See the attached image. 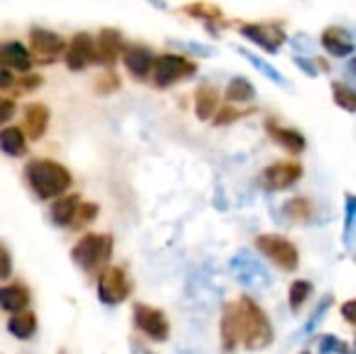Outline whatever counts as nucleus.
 Masks as SVG:
<instances>
[{"mask_svg":"<svg viewBox=\"0 0 356 354\" xmlns=\"http://www.w3.org/2000/svg\"><path fill=\"white\" fill-rule=\"evenodd\" d=\"M33 61L29 50L21 42H0V67L15 69L21 73H27L31 69Z\"/></svg>","mask_w":356,"mask_h":354,"instance_id":"obj_18","label":"nucleus"},{"mask_svg":"<svg viewBox=\"0 0 356 354\" xmlns=\"http://www.w3.org/2000/svg\"><path fill=\"white\" fill-rule=\"evenodd\" d=\"M65 63L71 71H83L88 65L96 63V44L90 33L79 31L71 38L65 48Z\"/></svg>","mask_w":356,"mask_h":354,"instance_id":"obj_12","label":"nucleus"},{"mask_svg":"<svg viewBox=\"0 0 356 354\" xmlns=\"http://www.w3.org/2000/svg\"><path fill=\"white\" fill-rule=\"evenodd\" d=\"M294 63L309 75V77H317L319 75V71H317V65L313 63V61H307V58H302V56H296L294 58Z\"/></svg>","mask_w":356,"mask_h":354,"instance_id":"obj_41","label":"nucleus"},{"mask_svg":"<svg viewBox=\"0 0 356 354\" xmlns=\"http://www.w3.org/2000/svg\"><path fill=\"white\" fill-rule=\"evenodd\" d=\"M98 213H100V207L96 202H79L77 209H75V213H73V219H71V225L69 227L81 230L88 223H92L98 217Z\"/></svg>","mask_w":356,"mask_h":354,"instance_id":"obj_30","label":"nucleus"},{"mask_svg":"<svg viewBox=\"0 0 356 354\" xmlns=\"http://www.w3.org/2000/svg\"><path fill=\"white\" fill-rule=\"evenodd\" d=\"M355 217H356V200L353 194L346 196V227H344V242L350 248L353 242V230H355Z\"/></svg>","mask_w":356,"mask_h":354,"instance_id":"obj_36","label":"nucleus"},{"mask_svg":"<svg viewBox=\"0 0 356 354\" xmlns=\"http://www.w3.org/2000/svg\"><path fill=\"white\" fill-rule=\"evenodd\" d=\"M332 305H334V296H332V294H325V296L317 303V307L313 309V313H311V317L307 319L305 328L294 336V340H296V338H309L311 334H315V332H317V328L323 323L325 315L330 313Z\"/></svg>","mask_w":356,"mask_h":354,"instance_id":"obj_26","label":"nucleus"},{"mask_svg":"<svg viewBox=\"0 0 356 354\" xmlns=\"http://www.w3.org/2000/svg\"><path fill=\"white\" fill-rule=\"evenodd\" d=\"M254 98H257V90L246 77H234L227 83V90H225V100L227 102L242 106V104H250Z\"/></svg>","mask_w":356,"mask_h":354,"instance_id":"obj_25","label":"nucleus"},{"mask_svg":"<svg viewBox=\"0 0 356 354\" xmlns=\"http://www.w3.org/2000/svg\"><path fill=\"white\" fill-rule=\"evenodd\" d=\"M186 15L194 17V19H200V21H207V23H219L223 19V13L219 6L211 4V2H194V4H186L181 8Z\"/></svg>","mask_w":356,"mask_h":354,"instance_id":"obj_28","label":"nucleus"},{"mask_svg":"<svg viewBox=\"0 0 356 354\" xmlns=\"http://www.w3.org/2000/svg\"><path fill=\"white\" fill-rule=\"evenodd\" d=\"M265 129H267L269 138H271L275 144H280L284 150H288L290 154H302V152H305L307 140H305V136H302L300 131H296V129H292V127H284V125H280V123L273 121V119H267Z\"/></svg>","mask_w":356,"mask_h":354,"instance_id":"obj_17","label":"nucleus"},{"mask_svg":"<svg viewBox=\"0 0 356 354\" xmlns=\"http://www.w3.org/2000/svg\"><path fill=\"white\" fill-rule=\"evenodd\" d=\"M13 273V259H10V252L8 248L0 242V280H8Z\"/></svg>","mask_w":356,"mask_h":354,"instance_id":"obj_37","label":"nucleus"},{"mask_svg":"<svg viewBox=\"0 0 356 354\" xmlns=\"http://www.w3.org/2000/svg\"><path fill=\"white\" fill-rule=\"evenodd\" d=\"M319 354H353V348L338 336L325 334L319 342Z\"/></svg>","mask_w":356,"mask_h":354,"instance_id":"obj_34","label":"nucleus"},{"mask_svg":"<svg viewBox=\"0 0 356 354\" xmlns=\"http://www.w3.org/2000/svg\"><path fill=\"white\" fill-rule=\"evenodd\" d=\"M196 69L198 67L181 54H161V56H154L150 73L154 75V86L165 90L186 77H192Z\"/></svg>","mask_w":356,"mask_h":354,"instance_id":"obj_6","label":"nucleus"},{"mask_svg":"<svg viewBox=\"0 0 356 354\" xmlns=\"http://www.w3.org/2000/svg\"><path fill=\"white\" fill-rule=\"evenodd\" d=\"M254 246L265 259H269L282 271L292 273L300 265V252H298L296 244L280 234H261L254 240Z\"/></svg>","mask_w":356,"mask_h":354,"instance_id":"obj_4","label":"nucleus"},{"mask_svg":"<svg viewBox=\"0 0 356 354\" xmlns=\"http://www.w3.org/2000/svg\"><path fill=\"white\" fill-rule=\"evenodd\" d=\"M340 313H342V317L346 319V323L355 325L356 323V300H348V303H344V305L340 307Z\"/></svg>","mask_w":356,"mask_h":354,"instance_id":"obj_40","label":"nucleus"},{"mask_svg":"<svg viewBox=\"0 0 356 354\" xmlns=\"http://www.w3.org/2000/svg\"><path fill=\"white\" fill-rule=\"evenodd\" d=\"M134 325L152 342H167L171 334L167 315L161 309L144 305V303L134 305Z\"/></svg>","mask_w":356,"mask_h":354,"instance_id":"obj_7","label":"nucleus"},{"mask_svg":"<svg viewBox=\"0 0 356 354\" xmlns=\"http://www.w3.org/2000/svg\"><path fill=\"white\" fill-rule=\"evenodd\" d=\"M54 202L50 204V221L56 227H69L73 213L79 204V196L77 194H69V196H56L52 198Z\"/></svg>","mask_w":356,"mask_h":354,"instance_id":"obj_22","label":"nucleus"},{"mask_svg":"<svg viewBox=\"0 0 356 354\" xmlns=\"http://www.w3.org/2000/svg\"><path fill=\"white\" fill-rule=\"evenodd\" d=\"M29 290L21 284H8L0 288V309L4 313H19L29 307Z\"/></svg>","mask_w":356,"mask_h":354,"instance_id":"obj_20","label":"nucleus"},{"mask_svg":"<svg viewBox=\"0 0 356 354\" xmlns=\"http://www.w3.org/2000/svg\"><path fill=\"white\" fill-rule=\"evenodd\" d=\"M302 177V165L292 161H277L263 171V186L271 192H282L294 186Z\"/></svg>","mask_w":356,"mask_h":354,"instance_id":"obj_11","label":"nucleus"},{"mask_svg":"<svg viewBox=\"0 0 356 354\" xmlns=\"http://www.w3.org/2000/svg\"><path fill=\"white\" fill-rule=\"evenodd\" d=\"M313 294V284L307 282V280H296L292 282L290 286V292H288V303H290V309L294 313H298L302 309V305L311 298Z\"/></svg>","mask_w":356,"mask_h":354,"instance_id":"obj_29","label":"nucleus"},{"mask_svg":"<svg viewBox=\"0 0 356 354\" xmlns=\"http://www.w3.org/2000/svg\"><path fill=\"white\" fill-rule=\"evenodd\" d=\"M238 52L250 63V65H254L257 67V71L259 73H263L269 81H273V83H277V86H288V79L273 67V65H269L263 56H257V54H252L250 50H246V48H238Z\"/></svg>","mask_w":356,"mask_h":354,"instance_id":"obj_27","label":"nucleus"},{"mask_svg":"<svg viewBox=\"0 0 356 354\" xmlns=\"http://www.w3.org/2000/svg\"><path fill=\"white\" fill-rule=\"evenodd\" d=\"M300 354H311V351H302V353Z\"/></svg>","mask_w":356,"mask_h":354,"instance_id":"obj_45","label":"nucleus"},{"mask_svg":"<svg viewBox=\"0 0 356 354\" xmlns=\"http://www.w3.org/2000/svg\"><path fill=\"white\" fill-rule=\"evenodd\" d=\"M131 294V284L121 267H104L98 277V298L102 305L115 307L127 300Z\"/></svg>","mask_w":356,"mask_h":354,"instance_id":"obj_8","label":"nucleus"},{"mask_svg":"<svg viewBox=\"0 0 356 354\" xmlns=\"http://www.w3.org/2000/svg\"><path fill=\"white\" fill-rule=\"evenodd\" d=\"M242 342V313L240 305L227 303L221 313V348L225 354H232Z\"/></svg>","mask_w":356,"mask_h":354,"instance_id":"obj_13","label":"nucleus"},{"mask_svg":"<svg viewBox=\"0 0 356 354\" xmlns=\"http://www.w3.org/2000/svg\"><path fill=\"white\" fill-rule=\"evenodd\" d=\"M17 113V104L10 98H0V125L8 123Z\"/></svg>","mask_w":356,"mask_h":354,"instance_id":"obj_38","label":"nucleus"},{"mask_svg":"<svg viewBox=\"0 0 356 354\" xmlns=\"http://www.w3.org/2000/svg\"><path fill=\"white\" fill-rule=\"evenodd\" d=\"M13 83H15V77H13L10 69H6V67H0V90H6V88H10Z\"/></svg>","mask_w":356,"mask_h":354,"instance_id":"obj_43","label":"nucleus"},{"mask_svg":"<svg viewBox=\"0 0 356 354\" xmlns=\"http://www.w3.org/2000/svg\"><path fill=\"white\" fill-rule=\"evenodd\" d=\"M219 108V92L211 86H198L194 92V113L200 121H207Z\"/></svg>","mask_w":356,"mask_h":354,"instance_id":"obj_23","label":"nucleus"},{"mask_svg":"<svg viewBox=\"0 0 356 354\" xmlns=\"http://www.w3.org/2000/svg\"><path fill=\"white\" fill-rule=\"evenodd\" d=\"M240 33L257 44L259 48L267 50V52H277L284 44H286V31L277 25V23H244L240 27Z\"/></svg>","mask_w":356,"mask_h":354,"instance_id":"obj_10","label":"nucleus"},{"mask_svg":"<svg viewBox=\"0 0 356 354\" xmlns=\"http://www.w3.org/2000/svg\"><path fill=\"white\" fill-rule=\"evenodd\" d=\"M50 123V111L42 102H33L25 106V121H23V134L29 140H40Z\"/></svg>","mask_w":356,"mask_h":354,"instance_id":"obj_19","label":"nucleus"},{"mask_svg":"<svg viewBox=\"0 0 356 354\" xmlns=\"http://www.w3.org/2000/svg\"><path fill=\"white\" fill-rule=\"evenodd\" d=\"M229 269H232L234 277L238 280V284L248 290L261 292V290H267L273 282L269 271L259 263V259L250 250H240L229 261Z\"/></svg>","mask_w":356,"mask_h":354,"instance_id":"obj_5","label":"nucleus"},{"mask_svg":"<svg viewBox=\"0 0 356 354\" xmlns=\"http://www.w3.org/2000/svg\"><path fill=\"white\" fill-rule=\"evenodd\" d=\"M284 213L292 221H309L313 215V207L307 198H292L284 204Z\"/></svg>","mask_w":356,"mask_h":354,"instance_id":"obj_31","label":"nucleus"},{"mask_svg":"<svg viewBox=\"0 0 356 354\" xmlns=\"http://www.w3.org/2000/svg\"><path fill=\"white\" fill-rule=\"evenodd\" d=\"M6 330L10 336H15L17 340H29L35 336L38 332V319H35V313L33 311H19V313H13V317L8 319L6 323Z\"/></svg>","mask_w":356,"mask_h":354,"instance_id":"obj_21","label":"nucleus"},{"mask_svg":"<svg viewBox=\"0 0 356 354\" xmlns=\"http://www.w3.org/2000/svg\"><path fill=\"white\" fill-rule=\"evenodd\" d=\"M40 83H42V75L29 73V71H27V75H25L23 79H19L21 92H31V90H35V88H38Z\"/></svg>","mask_w":356,"mask_h":354,"instance_id":"obj_39","label":"nucleus"},{"mask_svg":"<svg viewBox=\"0 0 356 354\" xmlns=\"http://www.w3.org/2000/svg\"><path fill=\"white\" fill-rule=\"evenodd\" d=\"M321 44L323 48L336 56V58H346L355 52V40L353 33L340 25H330L327 29H323L321 33Z\"/></svg>","mask_w":356,"mask_h":354,"instance_id":"obj_15","label":"nucleus"},{"mask_svg":"<svg viewBox=\"0 0 356 354\" xmlns=\"http://www.w3.org/2000/svg\"><path fill=\"white\" fill-rule=\"evenodd\" d=\"M113 257V236L108 234H86L71 248V261L86 273L104 269Z\"/></svg>","mask_w":356,"mask_h":354,"instance_id":"obj_3","label":"nucleus"},{"mask_svg":"<svg viewBox=\"0 0 356 354\" xmlns=\"http://www.w3.org/2000/svg\"><path fill=\"white\" fill-rule=\"evenodd\" d=\"M129 353L131 354H156L152 353L142 340H138V338H129Z\"/></svg>","mask_w":356,"mask_h":354,"instance_id":"obj_42","label":"nucleus"},{"mask_svg":"<svg viewBox=\"0 0 356 354\" xmlns=\"http://www.w3.org/2000/svg\"><path fill=\"white\" fill-rule=\"evenodd\" d=\"M94 44H96V63L106 65V67H113L115 61L123 52V35L115 27L100 29L98 42H94Z\"/></svg>","mask_w":356,"mask_h":354,"instance_id":"obj_14","label":"nucleus"},{"mask_svg":"<svg viewBox=\"0 0 356 354\" xmlns=\"http://www.w3.org/2000/svg\"><path fill=\"white\" fill-rule=\"evenodd\" d=\"M58 354H67V353H65V351H60V353H58Z\"/></svg>","mask_w":356,"mask_h":354,"instance_id":"obj_46","label":"nucleus"},{"mask_svg":"<svg viewBox=\"0 0 356 354\" xmlns=\"http://www.w3.org/2000/svg\"><path fill=\"white\" fill-rule=\"evenodd\" d=\"M332 94H334V100L338 106H342L344 111L348 113H355L356 111V94L355 90L346 83H340V81H334L332 83Z\"/></svg>","mask_w":356,"mask_h":354,"instance_id":"obj_32","label":"nucleus"},{"mask_svg":"<svg viewBox=\"0 0 356 354\" xmlns=\"http://www.w3.org/2000/svg\"><path fill=\"white\" fill-rule=\"evenodd\" d=\"M25 177L29 188L40 200H52L56 196H63L73 184L69 169L50 159L29 161L25 167Z\"/></svg>","mask_w":356,"mask_h":354,"instance_id":"obj_1","label":"nucleus"},{"mask_svg":"<svg viewBox=\"0 0 356 354\" xmlns=\"http://www.w3.org/2000/svg\"><path fill=\"white\" fill-rule=\"evenodd\" d=\"M150 4L156 6V8H167V2L165 0H150Z\"/></svg>","mask_w":356,"mask_h":354,"instance_id":"obj_44","label":"nucleus"},{"mask_svg":"<svg viewBox=\"0 0 356 354\" xmlns=\"http://www.w3.org/2000/svg\"><path fill=\"white\" fill-rule=\"evenodd\" d=\"M238 305H240V313H242V344H244V348L250 353L269 348L275 340V334H273V325H271L267 313L250 296H242L238 300Z\"/></svg>","mask_w":356,"mask_h":354,"instance_id":"obj_2","label":"nucleus"},{"mask_svg":"<svg viewBox=\"0 0 356 354\" xmlns=\"http://www.w3.org/2000/svg\"><path fill=\"white\" fill-rule=\"evenodd\" d=\"M215 113H217V115H215V125L221 127V125H229V123H234V121H238V119H242V117H248L250 113H254V108L242 111V108H238V104L227 102V104H223V108H219V111H215Z\"/></svg>","mask_w":356,"mask_h":354,"instance_id":"obj_33","label":"nucleus"},{"mask_svg":"<svg viewBox=\"0 0 356 354\" xmlns=\"http://www.w3.org/2000/svg\"><path fill=\"white\" fill-rule=\"evenodd\" d=\"M29 48L31 61H38L40 65H50L60 56V52H65V40L56 31L33 27L29 31Z\"/></svg>","mask_w":356,"mask_h":354,"instance_id":"obj_9","label":"nucleus"},{"mask_svg":"<svg viewBox=\"0 0 356 354\" xmlns=\"http://www.w3.org/2000/svg\"><path fill=\"white\" fill-rule=\"evenodd\" d=\"M0 150L8 156H23L27 152V138L21 127H4L0 129Z\"/></svg>","mask_w":356,"mask_h":354,"instance_id":"obj_24","label":"nucleus"},{"mask_svg":"<svg viewBox=\"0 0 356 354\" xmlns=\"http://www.w3.org/2000/svg\"><path fill=\"white\" fill-rule=\"evenodd\" d=\"M123 65L127 69V73L136 79H144L150 71H152V63H154V54L146 48V46H138L131 44L127 48H123L121 52Z\"/></svg>","mask_w":356,"mask_h":354,"instance_id":"obj_16","label":"nucleus"},{"mask_svg":"<svg viewBox=\"0 0 356 354\" xmlns=\"http://www.w3.org/2000/svg\"><path fill=\"white\" fill-rule=\"evenodd\" d=\"M119 86H121V79H119V75H117L111 67L104 69V71L96 77V92H98V94H113V92L119 90Z\"/></svg>","mask_w":356,"mask_h":354,"instance_id":"obj_35","label":"nucleus"}]
</instances>
